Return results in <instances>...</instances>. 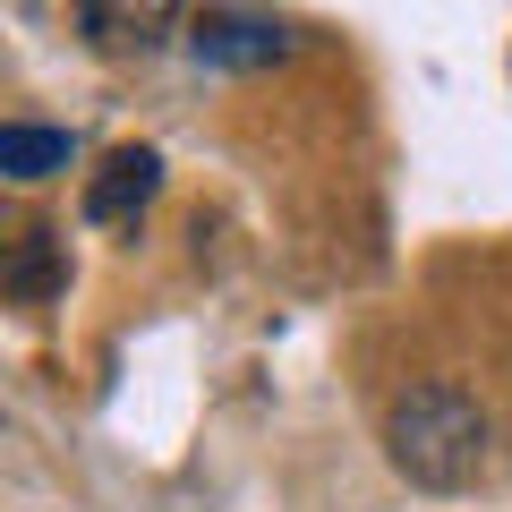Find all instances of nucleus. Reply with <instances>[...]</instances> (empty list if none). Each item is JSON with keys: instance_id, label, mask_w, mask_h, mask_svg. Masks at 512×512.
Returning a JSON list of instances; mask_svg holds the SVG:
<instances>
[{"instance_id": "1", "label": "nucleus", "mask_w": 512, "mask_h": 512, "mask_svg": "<svg viewBox=\"0 0 512 512\" xmlns=\"http://www.w3.org/2000/svg\"><path fill=\"white\" fill-rule=\"evenodd\" d=\"M384 453H393V470H402L410 487L461 495L487 470V410H478L461 384L427 376V384H410V393H393V410H384Z\"/></svg>"}, {"instance_id": "2", "label": "nucleus", "mask_w": 512, "mask_h": 512, "mask_svg": "<svg viewBox=\"0 0 512 512\" xmlns=\"http://www.w3.org/2000/svg\"><path fill=\"white\" fill-rule=\"evenodd\" d=\"M163 188V154L154 146H111L103 163L86 171V222L94 231H137V214Z\"/></svg>"}, {"instance_id": "3", "label": "nucleus", "mask_w": 512, "mask_h": 512, "mask_svg": "<svg viewBox=\"0 0 512 512\" xmlns=\"http://www.w3.org/2000/svg\"><path fill=\"white\" fill-rule=\"evenodd\" d=\"M180 9L188 0H77V26L94 52H154L180 26Z\"/></svg>"}, {"instance_id": "4", "label": "nucleus", "mask_w": 512, "mask_h": 512, "mask_svg": "<svg viewBox=\"0 0 512 512\" xmlns=\"http://www.w3.org/2000/svg\"><path fill=\"white\" fill-rule=\"evenodd\" d=\"M188 52H197L205 69H274V60H291V35H282L274 18H205L197 35H188Z\"/></svg>"}, {"instance_id": "5", "label": "nucleus", "mask_w": 512, "mask_h": 512, "mask_svg": "<svg viewBox=\"0 0 512 512\" xmlns=\"http://www.w3.org/2000/svg\"><path fill=\"white\" fill-rule=\"evenodd\" d=\"M69 163H77L69 128H35V120L0 128V171H9V180H52V171H69Z\"/></svg>"}, {"instance_id": "6", "label": "nucleus", "mask_w": 512, "mask_h": 512, "mask_svg": "<svg viewBox=\"0 0 512 512\" xmlns=\"http://www.w3.org/2000/svg\"><path fill=\"white\" fill-rule=\"evenodd\" d=\"M69 291V256H60V231H26L18 256H9V299H26V308H43V299Z\"/></svg>"}]
</instances>
